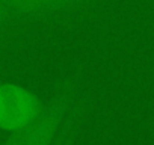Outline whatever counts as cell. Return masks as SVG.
<instances>
[{"instance_id":"6da1fadb","label":"cell","mask_w":154,"mask_h":145,"mask_svg":"<svg viewBox=\"0 0 154 145\" xmlns=\"http://www.w3.org/2000/svg\"><path fill=\"white\" fill-rule=\"evenodd\" d=\"M77 83L74 79L62 82L47 106L21 130L11 133L2 145H53L75 101Z\"/></svg>"},{"instance_id":"7a4b0ae2","label":"cell","mask_w":154,"mask_h":145,"mask_svg":"<svg viewBox=\"0 0 154 145\" xmlns=\"http://www.w3.org/2000/svg\"><path fill=\"white\" fill-rule=\"evenodd\" d=\"M42 109L38 97L17 83L0 85V128L15 133L26 127Z\"/></svg>"},{"instance_id":"3957f363","label":"cell","mask_w":154,"mask_h":145,"mask_svg":"<svg viewBox=\"0 0 154 145\" xmlns=\"http://www.w3.org/2000/svg\"><path fill=\"white\" fill-rule=\"evenodd\" d=\"M91 2L92 0H0V3L20 20L53 17Z\"/></svg>"},{"instance_id":"277c9868","label":"cell","mask_w":154,"mask_h":145,"mask_svg":"<svg viewBox=\"0 0 154 145\" xmlns=\"http://www.w3.org/2000/svg\"><path fill=\"white\" fill-rule=\"evenodd\" d=\"M83 104L80 103H75L72 104L66 119H65V124L56 139V142L53 145H74L75 142V136H77V130H79V124H80V119H82V115H83Z\"/></svg>"},{"instance_id":"5b68a950","label":"cell","mask_w":154,"mask_h":145,"mask_svg":"<svg viewBox=\"0 0 154 145\" xmlns=\"http://www.w3.org/2000/svg\"><path fill=\"white\" fill-rule=\"evenodd\" d=\"M18 21H21V20L18 17H15L9 9H6L2 3H0V32L14 27Z\"/></svg>"}]
</instances>
